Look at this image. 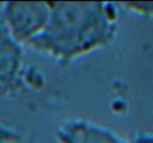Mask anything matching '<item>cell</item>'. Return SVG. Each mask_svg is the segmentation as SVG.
<instances>
[{"instance_id":"cell-5","label":"cell","mask_w":153,"mask_h":143,"mask_svg":"<svg viewBox=\"0 0 153 143\" xmlns=\"http://www.w3.org/2000/svg\"><path fill=\"white\" fill-rule=\"evenodd\" d=\"M133 143H153V138H149V137H145V138H139V139L134 141Z\"/></svg>"},{"instance_id":"cell-4","label":"cell","mask_w":153,"mask_h":143,"mask_svg":"<svg viewBox=\"0 0 153 143\" xmlns=\"http://www.w3.org/2000/svg\"><path fill=\"white\" fill-rule=\"evenodd\" d=\"M61 143H123L114 133L85 123H72L61 132Z\"/></svg>"},{"instance_id":"cell-3","label":"cell","mask_w":153,"mask_h":143,"mask_svg":"<svg viewBox=\"0 0 153 143\" xmlns=\"http://www.w3.org/2000/svg\"><path fill=\"white\" fill-rule=\"evenodd\" d=\"M20 63L19 43L11 35L4 19L0 18V97L16 91Z\"/></svg>"},{"instance_id":"cell-1","label":"cell","mask_w":153,"mask_h":143,"mask_svg":"<svg viewBox=\"0 0 153 143\" xmlns=\"http://www.w3.org/2000/svg\"><path fill=\"white\" fill-rule=\"evenodd\" d=\"M45 29L29 45L59 60H72L106 43L114 35L111 4L53 2Z\"/></svg>"},{"instance_id":"cell-2","label":"cell","mask_w":153,"mask_h":143,"mask_svg":"<svg viewBox=\"0 0 153 143\" xmlns=\"http://www.w3.org/2000/svg\"><path fill=\"white\" fill-rule=\"evenodd\" d=\"M1 11L13 38L25 44L42 33L50 17L48 2H4Z\"/></svg>"}]
</instances>
